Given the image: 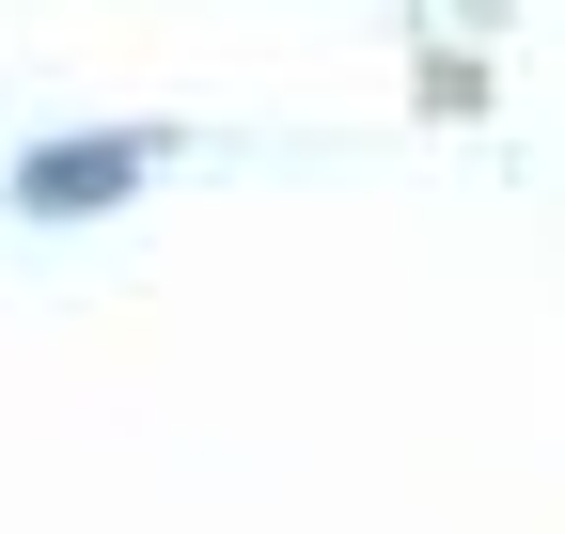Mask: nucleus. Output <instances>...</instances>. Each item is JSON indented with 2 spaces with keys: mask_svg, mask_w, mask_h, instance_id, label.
Masks as SVG:
<instances>
[{
  "mask_svg": "<svg viewBox=\"0 0 565 534\" xmlns=\"http://www.w3.org/2000/svg\"><path fill=\"white\" fill-rule=\"evenodd\" d=\"M141 173H158V126H110V142H32V158H17V205H32V221H95V205H126Z\"/></svg>",
  "mask_w": 565,
  "mask_h": 534,
  "instance_id": "f257e3e1",
  "label": "nucleus"
}]
</instances>
